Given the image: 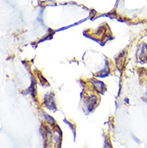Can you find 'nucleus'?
Wrapping results in <instances>:
<instances>
[{
  "instance_id": "1",
  "label": "nucleus",
  "mask_w": 147,
  "mask_h": 148,
  "mask_svg": "<svg viewBox=\"0 0 147 148\" xmlns=\"http://www.w3.org/2000/svg\"><path fill=\"white\" fill-rule=\"evenodd\" d=\"M142 50L143 51V48H142ZM146 52H147V48H144V53H146ZM143 56V55H142V56ZM144 56H145V60L146 59V58H147V55H144Z\"/></svg>"
}]
</instances>
